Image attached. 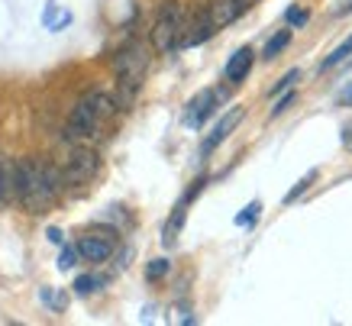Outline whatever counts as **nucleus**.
I'll return each instance as SVG.
<instances>
[{
  "mask_svg": "<svg viewBox=\"0 0 352 326\" xmlns=\"http://www.w3.org/2000/svg\"><path fill=\"white\" fill-rule=\"evenodd\" d=\"M58 188H62V171L52 165L36 162V158H23L13 165V194L30 213L49 210Z\"/></svg>",
  "mask_w": 352,
  "mask_h": 326,
  "instance_id": "1",
  "label": "nucleus"
},
{
  "mask_svg": "<svg viewBox=\"0 0 352 326\" xmlns=\"http://www.w3.org/2000/svg\"><path fill=\"white\" fill-rule=\"evenodd\" d=\"M113 113H117V100L110 94H104V91H94V94L81 97V104L68 116L65 139H72V142H91V139L100 136L104 123H107Z\"/></svg>",
  "mask_w": 352,
  "mask_h": 326,
  "instance_id": "2",
  "label": "nucleus"
},
{
  "mask_svg": "<svg viewBox=\"0 0 352 326\" xmlns=\"http://www.w3.org/2000/svg\"><path fill=\"white\" fill-rule=\"evenodd\" d=\"M182 26H184L182 3H178V0H165L159 7L155 23H152V45H155V52L178 49V43H182Z\"/></svg>",
  "mask_w": 352,
  "mask_h": 326,
  "instance_id": "3",
  "label": "nucleus"
},
{
  "mask_svg": "<svg viewBox=\"0 0 352 326\" xmlns=\"http://www.w3.org/2000/svg\"><path fill=\"white\" fill-rule=\"evenodd\" d=\"M97 169H100V158H97V152L91 146H75L72 149V155H68V162H65L62 169V184H87V181L97 175Z\"/></svg>",
  "mask_w": 352,
  "mask_h": 326,
  "instance_id": "4",
  "label": "nucleus"
},
{
  "mask_svg": "<svg viewBox=\"0 0 352 326\" xmlns=\"http://www.w3.org/2000/svg\"><path fill=\"white\" fill-rule=\"evenodd\" d=\"M243 10H245L243 0H207V7H204V13H207V20H210L214 30H223V26L236 23Z\"/></svg>",
  "mask_w": 352,
  "mask_h": 326,
  "instance_id": "5",
  "label": "nucleus"
},
{
  "mask_svg": "<svg viewBox=\"0 0 352 326\" xmlns=\"http://www.w3.org/2000/svg\"><path fill=\"white\" fill-rule=\"evenodd\" d=\"M75 249L85 262H107L110 255H113V239H110V236H100V232H87V236L78 239Z\"/></svg>",
  "mask_w": 352,
  "mask_h": 326,
  "instance_id": "6",
  "label": "nucleus"
},
{
  "mask_svg": "<svg viewBox=\"0 0 352 326\" xmlns=\"http://www.w3.org/2000/svg\"><path fill=\"white\" fill-rule=\"evenodd\" d=\"M217 110V91H201L197 97H191V104L184 110V123L188 127H204V120Z\"/></svg>",
  "mask_w": 352,
  "mask_h": 326,
  "instance_id": "7",
  "label": "nucleus"
},
{
  "mask_svg": "<svg viewBox=\"0 0 352 326\" xmlns=\"http://www.w3.org/2000/svg\"><path fill=\"white\" fill-rule=\"evenodd\" d=\"M243 113H245L243 107H233V110H230V113H226L223 120L217 123V127H214V133H210V136L204 139V146H201V152H204V155H207V152H214V149L220 146V142H223V139L230 136V133H233L236 127H239V120H243Z\"/></svg>",
  "mask_w": 352,
  "mask_h": 326,
  "instance_id": "8",
  "label": "nucleus"
},
{
  "mask_svg": "<svg viewBox=\"0 0 352 326\" xmlns=\"http://www.w3.org/2000/svg\"><path fill=\"white\" fill-rule=\"evenodd\" d=\"M252 62H256V52L249 49V45H243V49H236L233 55H230V62H226V81L230 85H239V81H245V74L252 72Z\"/></svg>",
  "mask_w": 352,
  "mask_h": 326,
  "instance_id": "9",
  "label": "nucleus"
},
{
  "mask_svg": "<svg viewBox=\"0 0 352 326\" xmlns=\"http://www.w3.org/2000/svg\"><path fill=\"white\" fill-rule=\"evenodd\" d=\"M197 188H201V181L194 184V191L182 200V204H178V207H175V213H171V220L165 223V236H162V239H165V246H175V242H178V232H182L184 217H188V200H191L194 194H197Z\"/></svg>",
  "mask_w": 352,
  "mask_h": 326,
  "instance_id": "10",
  "label": "nucleus"
},
{
  "mask_svg": "<svg viewBox=\"0 0 352 326\" xmlns=\"http://www.w3.org/2000/svg\"><path fill=\"white\" fill-rule=\"evenodd\" d=\"M13 194V162L0 155V204Z\"/></svg>",
  "mask_w": 352,
  "mask_h": 326,
  "instance_id": "11",
  "label": "nucleus"
},
{
  "mask_svg": "<svg viewBox=\"0 0 352 326\" xmlns=\"http://www.w3.org/2000/svg\"><path fill=\"white\" fill-rule=\"evenodd\" d=\"M349 58H352V36H349V39H342V43L336 45L327 58H323V68H336V65L349 62Z\"/></svg>",
  "mask_w": 352,
  "mask_h": 326,
  "instance_id": "12",
  "label": "nucleus"
},
{
  "mask_svg": "<svg viewBox=\"0 0 352 326\" xmlns=\"http://www.w3.org/2000/svg\"><path fill=\"white\" fill-rule=\"evenodd\" d=\"M100 284H104L100 274H81L75 281V291L78 294H94V291H100Z\"/></svg>",
  "mask_w": 352,
  "mask_h": 326,
  "instance_id": "13",
  "label": "nucleus"
},
{
  "mask_svg": "<svg viewBox=\"0 0 352 326\" xmlns=\"http://www.w3.org/2000/svg\"><path fill=\"white\" fill-rule=\"evenodd\" d=\"M291 43V30H281L275 36V39H268V45H265V58H275L278 52H281V49H285V45Z\"/></svg>",
  "mask_w": 352,
  "mask_h": 326,
  "instance_id": "14",
  "label": "nucleus"
},
{
  "mask_svg": "<svg viewBox=\"0 0 352 326\" xmlns=\"http://www.w3.org/2000/svg\"><path fill=\"white\" fill-rule=\"evenodd\" d=\"M168 259H152L149 262V268H146V278H149V281H159V278H165V274H168Z\"/></svg>",
  "mask_w": 352,
  "mask_h": 326,
  "instance_id": "15",
  "label": "nucleus"
},
{
  "mask_svg": "<svg viewBox=\"0 0 352 326\" xmlns=\"http://www.w3.org/2000/svg\"><path fill=\"white\" fill-rule=\"evenodd\" d=\"M258 210H262L258 204H249V207H245V213H239V217H236V223H239V226H252V223H256V217H258Z\"/></svg>",
  "mask_w": 352,
  "mask_h": 326,
  "instance_id": "16",
  "label": "nucleus"
},
{
  "mask_svg": "<svg viewBox=\"0 0 352 326\" xmlns=\"http://www.w3.org/2000/svg\"><path fill=\"white\" fill-rule=\"evenodd\" d=\"M285 20H288L291 26H304V23L310 20V13H307V10H300V7H291V10L285 13Z\"/></svg>",
  "mask_w": 352,
  "mask_h": 326,
  "instance_id": "17",
  "label": "nucleus"
},
{
  "mask_svg": "<svg viewBox=\"0 0 352 326\" xmlns=\"http://www.w3.org/2000/svg\"><path fill=\"white\" fill-rule=\"evenodd\" d=\"M294 100H298V91H288V94H285V97H281V100H278L275 107H272V116H281V113H285V110H288L291 104H294Z\"/></svg>",
  "mask_w": 352,
  "mask_h": 326,
  "instance_id": "18",
  "label": "nucleus"
},
{
  "mask_svg": "<svg viewBox=\"0 0 352 326\" xmlns=\"http://www.w3.org/2000/svg\"><path fill=\"white\" fill-rule=\"evenodd\" d=\"M75 262H78V249H62L58 268H62V272H68V268H75Z\"/></svg>",
  "mask_w": 352,
  "mask_h": 326,
  "instance_id": "19",
  "label": "nucleus"
},
{
  "mask_svg": "<svg viewBox=\"0 0 352 326\" xmlns=\"http://www.w3.org/2000/svg\"><path fill=\"white\" fill-rule=\"evenodd\" d=\"M294 81H300V72H298V68H294V72H288V74H285V78H281V81H278V85L272 87V94H278V91H285V87H291V85H294Z\"/></svg>",
  "mask_w": 352,
  "mask_h": 326,
  "instance_id": "20",
  "label": "nucleus"
},
{
  "mask_svg": "<svg viewBox=\"0 0 352 326\" xmlns=\"http://www.w3.org/2000/svg\"><path fill=\"white\" fill-rule=\"evenodd\" d=\"M310 181H314V171H310V175H307V178H304V181H298V188H294V191H291V194H288V197H285V204H294V200H298V194H304V191H307V184H310Z\"/></svg>",
  "mask_w": 352,
  "mask_h": 326,
  "instance_id": "21",
  "label": "nucleus"
},
{
  "mask_svg": "<svg viewBox=\"0 0 352 326\" xmlns=\"http://www.w3.org/2000/svg\"><path fill=\"white\" fill-rule=\"evenodd\" d=\"M340 104H349V107H352V85H346V87L340 91Z\"/></svg>",
  "mask_w": 352,
  "mask_h": 326,
  "instance_id": "22",
  "label": "nucleus"
},
{
  "mask_svg": "<svg viewBox=\"0 0 352 326\" xmlns=\"http://www.w3.org/2000/svg\"><path fill=\"white\" fill-rule=\"evenodd\" d=\"M342 139H346V146H352V127H346V136Z\"/></svg>",
  "mask_w": 352,
  "mask_h": 326,
  "instance_id": "23",
  "label": "nucleus"
},
{
  "mask_svg": "<svg viewBox=\"0 0 352 326\" xmlns=\"http://www.w3.org/2000/svg\"><path fill=\"white\" fill-rule=\"evenodd\" d=\"M243 3H245V7H249V3H256V0H243Z\"/></svg>",
  "mask_w": 352,
  "mask_h": 326,
  "instance_id": "24",
  "label": "nucleus"
},
{
  "mask_svg": "<svg viewBox=\"0 0 352 326\" xmlns=\"http://www.w3.org/2000/svg\"><path fill=\"white\" fill-rule=\"evenodd\" d=\"M346 10H352V3H349V7H346Z\"/></svg>",
  "mask_w": 352,
  "mask_h": 326,
  "instance_id": "25",
  "label": "nucleus"
}]
</instances>
